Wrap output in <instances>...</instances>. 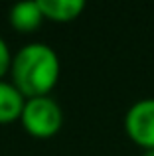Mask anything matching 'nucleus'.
Wrapping results in <instances>:
<instances>
[{
	"label": "nucleus",
	"instance_id": "f257e3e1",
	"mask_svg": "<svg viewBox=\"0 0 154 156\" xmlns=\"http://www.w3.org/2000/svg\"><path fill=\"white\" fill-rule=\"evenodd\" d=\"M59 73H61L59 57L47 44H26L12 57V85L26 99L50 95L59 81Z\"/></svg>",
	"mask_w": 154,
	"mask_h": 156
},
{
	"label": "nucleus",
	"instance_id": "f03ea898",
	"mask_svg": "<svg viewBox=\"0 0 154 156\" xmlns=\"http://www.w3.org/2000/svg\"><path fill=\"white\" fill-rule=\"evenodd\" d=\"M24 130L34 138H51L63 126V111L58 101L46 97H32L26 99L20 115Z\"/></svg>",
	"mask_w": 154,
	"mask_h": 156
},
{
	"label": "nucleus",
	"instance_id": "7ed1b4c3",
	"mask_svg": "<svg viewBox=\"0 0 154 156\" xmlns=\"http://www.w3.org/2000/svg\"><path fill=\"white\" fill-rule=\"evenodd\" d=\"M124 130L136 146L154 150V99H140L127 111Z\"/></svg>",
	"mask_w": 154,
	"mask_h": 156
},
{
	"label": "nucleus",
	"instance_id": "20e7f679",
	"mask_svg": "<svg viewBox=\"0 0 154 156\" xmlns=\"http://www.w3.org/2000/svg\"><path fill=\"white\" fill-rule=\"evenodd\" d=\"M44 20L58 24H67L77 20L85 10L83 0H38Z\"/></svg>",
	"mask_w": 154,
	"mask_h": 156
},
{
	"label": "nucleus",
	"instance_id": "39448f33",
	"mask_svg": "<svg viewBox=\"0 0 154 156\" xmlns=\"http://www.w3.org/2000/svg\"><path fill=\"white\" fill-rule=\"evenodd\" d=\"M10 26L20 34H32L36 32L44 22V14L40 10L38 2H20L10 8L8 12Z\"/></svg>",
	"mask_w": 154,
	"mask_h": 156
},
{
	"label": "nucleus",
	"instance_id": "423d86ee",
	"mask_svg": "<svg viewBox=\"0 0 154 156\" xmlns=\"http://www.w3.org/2000/svg\"><path fill=\"white\" fill-rule=\"evenodd\" d=\"M26 97L12 85V81H0V125L20 121Z\"/></svg>",
	"mask_w": 154,
	"mask_h": 156
},
{
	"label": "nucleus",
	"instance_id": "0eeeda50",
	"mask_svg": "<svg viewBox=\"0 0 154 156\" xmlns=\"http://www.w3.org/2000/svg\"><path fill=\"white\" fill-rule=\"evenodd\" d=\"M12 53H10V48L8 44L0 38V81L6 73H10V65H12Z\"/></svg>",
	"mask_w": 154,
	"mask_h": 156
},
{
	"label": "nucleus",
	"instance_id": "6e6552de",
	"mask_svg": "<svg viewBox=\"0 0 154 156\" xmlns=\"http://www.w3.org/2000/svg\"><path fill=\"white\" fill-rule=\"evenodd\" d=\"M144 156H154V150H144Z\"/></svg>",
	"mask_w": 154,
	"mask_h": 156
}]
</instances>
